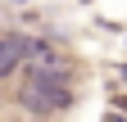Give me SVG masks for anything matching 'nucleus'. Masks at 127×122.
<instances>
[{
    "label": "nucleus",
    "mask_w": 127,
    "mask_h": 122,
    "mask_svg": "<svg viewBox=\"0 0 127 122\" xmlns=\"http://www.w3.org/2000/svg\"><path fill=\"white\" fill-rule=\"evenodd\" d=\"M23 59H32V36L5 32V36H0V81L14 77V68H23Z\"/></svg>",
    "instance_id": "obj_1"
},
{
    "label": "nucleus",
    "mask_w": 127,
    "mask_h": 122,
    "mask_svg": "<svg viewBox=\"0 0 127 122\" xmlns=\"http://www.w3.org/2000/svg\"><path fill=\"white\" fill-rule=\"evenodd\" d=\"M100 122H127V113H118V109H109V113H104Z\"/></svg>",
    "instance_id": "obj_2"
},
{
    "label": "nucleus",
    "mask_w": 127,
    "mask_h": 122,
    "mask_svg": "<svg viewBox=\"0 0 127 122\" xmlns=\"http://www.w3.org/2000/svg\"><path fill=\"white\" fill-rule=\"evenodd\" d=\"M118 77H123V86H127V63H123V68H118Z\"/></svg>",
    "instance_id": "obj_3"
}]
</instances>
